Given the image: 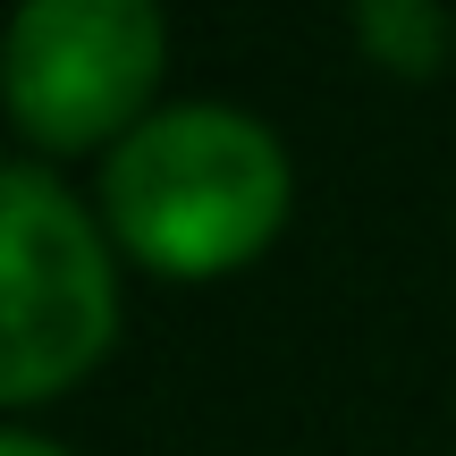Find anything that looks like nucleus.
I'll list each match as a JSON object with an SVG mask.
<instances>
[{
  "instance_id": "obj_3",
  "label": "nucleus",
  "mask_w": 456,
  "mask_h": 456,
  "mask_svg": "<svg viewBox=\"0 0 456 456\" xmlns=\"http://www.w3.org/2000/svg\"><path fill=\"white\" fill-rule=\"evenodd\" d=\"M152 77H161L152 0H26L0 43V102L51 152H85L102 135L127 144Z\"/></svg>"
},
{
  "instance_id": "obj_4",
  "label": "nucleus",
  "mask_w": 456,
  "mask_h": 456,
  "mask_svg": "<svg viewBox=\"0 0 456 456\" xmlns=\"http://www.w3.org/2000/svg\"><path fill=\"white\" fill-rule=\"evenodd\" d=\"M363 43L389 68H431L440 60V9L431 0H363Z\"/></svg>"
},
{
  "instance_id": "obj_5",
  "label": "nucleus",
  "mask_w": 456,
  "mask_h": 456,
  "mask_svg": "<svg viewBox=\"0 0 456 456\" xmlns=\"http://www.w3.org/2000/svg\"><path fill=\"white\" fill-rule=\"evenodd\" d=\"M0 456H68V448H51V440H26V431H0Z\"/></svg>"
},
{
  "instance_id": "obj_2",
  "label": "nucleus",
  "mask_w": 456,
  "mask_h": 456,
  "mask_svg": "<svg viewBox=\"0 0 456 456\" xmlns=\"http://www.w3.org/2000/svg\"><path fill=\"white\" fill-rule=\"evenodd\" d=\"M118 330V288L77 195L0 169V406L68 389Z\"/></svg>"
},
{
  "instance_id": "obj_1",
  "label": "nucleus",
  "mask_w": 456,
  "mask_h": 456,
  "mask_svg": "<svg viewBox=\"0 0 456 456\" xmlns=\"http://www.w3.org/2000/svg\"><path fill=\"white\" fill-rule=\"evenodd\" d=\"M102 203H110V228L135 262L203 279V271H228V262L262 254L279 237V220H288V152L245 110H212V102L152 110L110 152Z\"/></svg>"
}]
</instances>
